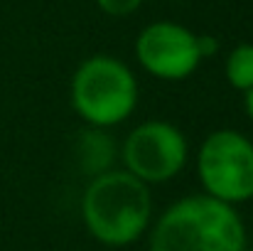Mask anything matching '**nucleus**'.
Segmentation results:
<instances>
[{
	"mask_svg": "<svg viewBox=\"0 0 253 251\" xmlns=\"http://www.w3.org/2000/svg\"><path fill=\"white\" fill-rule=\"evenodd\" d=\"M246 227L236 207L209 195L172 202L150 232V251H244Z\"/></svg>",
	"mask_w": 253,
	"mask_h": 251,
	"instance_id": "nucleus-1",
	"label": "nucleus"
},
{
	"mask_svg": "<svg viewBox=\"0 0 253 251\" xmlns=\"http://www.w3.org/2000/svg\"><path fill=\"white\" fill-rule=\"evenodd\" d=\"M153 217L150 187L126 170L91 177L82 197V219L88 234L113 249L138 242Z\"/></svg>",
	"mask_w": 253,
	"mask_h": 251,
	"instance_id": "nucleus-2",
	"label": "nucleus"
},
{
	"mask_svg": "<svg viewBox=\"0 0 253 251\" xmlns=\"http://www.w3.org/2000/svg\"><path fill=\"white\" fill-rule=\"evenodd\" d=\"M72 108L88 128L123 123L138 106V82L130 67L108 54L84 59L72 77Z\"/></svg>",
	"mask_w": 253,
	"mask_h": 251,
	"instance_id": "nucleus-3",
	"label": "nucleus"
},
{
	"mask_svg": "<svg viewBox=\"0 0 253 251\" xmlns=\"http://www.w3.org/2000/svg\"><path fill=\"white\" fill-rule=\"evenodd\" d=\"M197 175L204 195L224 202L241 204L253 200V143L234 128L209 133L197 153Z\"/></svg>",
	"mask_w": 253,
	"mask_h": 251,
	"instance_id": "nucleus-4",
	"label": "nucleus"
},
{
	"mask_svg": "<svg viewBox=\"0 0 253 251\" xmlns=\"http://www.w3.org/2000/svg\"><path fill=\"white\" fill-rule=\"evenodd\" d=\"M187 153L184 133L168 121H145L135 126L121 146L126 172L148 187L177 177L187 165Z\"/></svg>",
	"mask_w": 253,
	"mask_h": 251,
	"instance_id": "nucleus-5",
	"label": "nucleus"
},
{
	"mask_svg": "<svg viewBox=\"0 0 253 251\" xmlns=\"http://www.w3.org/2000/svg\"><path fill=\"white\" fill-rule=\"evenodd\" d=\"M135 57L140 67L163 82H182L192 77L202 62L197 35L177 22H153L135 40Z\"/></svg>",
	"mask_w": 253,
	"mask_h": 251,
	"instance_id": "nucleus-6",
	"label": "nucleus"
},
{
	"mask_svg": "<svg viewBox=\"0 0 253 251\" xmlns=\"http://www.w3.org/2000/svg\"><path fill=\"white\" fill-rule=\"evenodd\" d=\"M116 146L103 128H86L77 141V158L86 175H103L111 170Z\"/></svg>",
	"mask_w": 253,
	"mask_h": 251,
	"instance_id": "nucleus-7",
	"label": "nucleus"
},
{
	"mask_svg": "<svg viewBox=\"0 0 253 251\" xmlns=\"http://www.w3.org/2000/svg\"><path fill=\"white\" fill-rule=\"evenodd\" d=\"M226 82L231 84L236 91L246 94L253 89V45L251 42H241L236 45L229 57H226V67H224Z\"/></svg>",
	"mask_w": 253,
	"mask_h": 251,
	"instance_id": "nucleus-8",
	"label": "nucleus"
},
{
	"mask_svg": "<svg viewBox=\"0 0 253 251\" xmlns=\"http://www.w3.org/2000/svg\"><path fill=\"white\" fill-rule=\"evenodd\" d=\"M96 2L106 15H113V17H126L143 5V0H96Z\"/></svg>",
	"mask_w": 253,
	"mask_h": 251,
	"instance_id": "nucleus-9",
	"label": "nucleus"
},
{
	"mask_svg": "<svg viewBox=\"0 0 253 251\" xmlns=\"http://www.w3.org/2000/svg\"><path fill=\"white\" fill-rule=\"evenodd\" d=\"M197 47H199L202 59L204 57H214L219 52V40L211 37V35H197Z\"/></svg>",
	"mask_w": 253,
	"mask_h": 251,
	"instance_id": "nucleus-10",
	"label": "nucleus"
},
{
	"mask_svg": "<svg viewBox=\"0 0 253 251\" xmlns=\"http://www.w3.org/2000/svg\"><path fill=\"white\" fill-rule=\"evenodd\" d=\"M244 108H246L249 118L253 121V89H251V91H246V94H244Z\"/></svg>",
	"mask_w": 253,
	"mask_h": 251,
	"instance_id": "nucleus-11",
	"label": "nucleus"
}]
</instances>
